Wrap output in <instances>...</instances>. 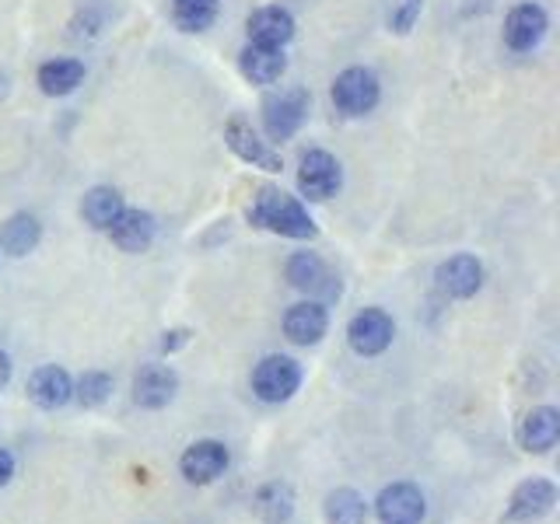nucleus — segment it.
Here are the masks:
<instances>
[{"mask_svg":"<svg viewBox=\"0 0 560 524\" xmlns=\"http://www.w3.org/2000/svg\"><path fill=\"white\" fill-rule=\"evenodd\" d=\"M112 392V378L102 375V370H88L85 378L77 381V399L81 405H102Z\"/></svg>","mask_w":560,"mask_h":524,"instance_id":"bb28decb","label":"nucleus"},{"mask_svg":"<svg viewBox=\"0 0 560 524\" xmlns=\"http://www.w3.org/2000/svg\"><path fill=\"white\" fill-rule=\"evenodd\" d=\"M123 210H126L123 196L117 190H109V185H98V190H92L85 196V203H81V217L98 231H109V224L117 221Z\"/></svg>","mask_w":560,"mask_h":524,"instance_id":"412c9836","label":"nucleus"},{"mask_svg":"<svg viewBox=\"0 0 560 524\" xmlns=\"http://www.w3.org/2000/svg\"><path fill=\"white\" fill-rule=\"evenodd\" d=\"M218 19V0H175V22L183 32H204Z\"/></svg>","mask_w":560,"mask_h":524,"instance_id":"a878e982","label":"nucleus"},{"mask_svg":"<svg viewBox=\"0 0 560 524\" xmlns=\"http://www.w3.org/2000/svg\"><path fill=\"white\" fill-rule=\"evenodd\" d=\"M249 221L284 234V239H316V224H312V217L305 214L302 203L273 190V185H263L259 190L256 207L249 210Z\"/></svg>","mask_w":560,"mask_h":524,"instance_id":"f257e3e1","label":"nucleus"},{"mask_svg":"<svg viewBox=\"0 0 560 524\" xmlns=\"http://www.w3.org/2000/svg\"><path fill=\"white\" fill-rule=\"evenodd\" d=\"M288 280H291V287H299V291L319 294V297H340V280L329 273V266L316 256V252H299V256H291Z\"/></svg>","mask_w":560,"mask_h":524,"instance_id":"6e6552de","label":"nucleus"},{"mask_svg":"<svg viewBox=\"0 0 560 524\" xmlns=\"http://www.w3.org/2000/svg\"><path fill=\"white\" fill-rule=\"evenodd\" d=\"M543 36H547V11H543L539 4H522V8H515L512 14H508L504 42L512 49H519V53L539 46Z\"/></svg>","mask_w":560,"mask_h":524,"instance_id":"ddd939ff","label":"nucleus"},{"mask_svg":"<svg viewBox=\"0 0 560 524\" xmlns=\"http://www.w3.org/2000/svg\"><path fill=\"white\" fill-rule=\"evenodd\" d=\"M8 378H11V361H8V353H0V388L8 385Z\"/></svg>","mask_w":560,"mask_h":524,"instance_id":"7c9ffc66","label":"nucleus"},{"mask_svg":"<svg viewBox=\"0 0 560 524\" xmlns=\"http://www.w3.org/2000/svg\"><path fill=\"white\" fill-rule=\"evenodd\" d=\"M302 385V367L299 361L280 357V353H270L263 357L253 370V392L263 402H288Z\"/></svg>","mask_w":560,"mask_h":524,"instance_id":"f03ea898","label":"nucleus"},{"mask_svg":"<svg viewBox=\"0 0 560 524\" xmlns=\"http://www.w3.org/2000/svg\"><path fill=\"white\" fill-rule=\"evenodd\" d=\"M175 388H179V378H175L172 367L147 364V367H141V375L134 378V402L144 405V410H161V405L172 402Z\"/></svg>","mask_w":560,"mask_h":524,"instance_id":"f8f14e48","label":"nucleus"},{"mask_svg":"<svg viewBox=\"0 0 560 524\" xmlns=\"http://www.w3.org/2000/svg\"><path fill=\"white\" fill-rule=\"evenodd\" d=\"M179 468H183L186 483L207 486V483H214L218 476H224V468H228V448L221 441H196V444L186 448Z\"/></svg>","mask_w":560,"mask_h":524,"instance_id":"9d476101","label":"nucleus"},{"mask_svg":"<svg viewBox=\"0 0 560 524\" xmlns=\"http://www.w3.org/2000/svg\"><path fill=\"white\" fill-rule=\"evenodd\" d=\"M368 507L354 489H337V493L326 497V521L329 524H365Z\"/></svg>","mask_w":560,"mask_h":524,"instance_id":"393cba45","label":"nucleus"},{"mask_svg":"<svg viewBox=\"0 0 560 524\" xmlns=\"http://www.w3.org/2000/svg\"><path fill=\"white\" fill-rule=\"evenodd\" d=\"M375 511L382 524H421L424 521V493L410 483H392L386 486L375 500Z\"/></svg>","mask_w":560,"mask_h":524,"instance_id":"423d86ee","label":"nucleus"},{"mask_svg":"<svg viewBox=\"0 0 560 524\" xmlns=\"http://www.w3.org/2000/svg\"><path fill=\"white\" fill-rule=\"evenodd\" d=\"M421 4H424V0H400V8L392 11V28H397V32L414 28L417 14H421Z\"/></svg>","mask_w":560,"mask_h":524,"instance_id":"cd10ccee","label":"nucleus"},{"mask_svg":"<svg viewBox=\"0 0 560 524\" xmlns=\"http://www.w3.org/2000/svg\"><path fill=\"white\" fill-rule=\"evenodd\" d=\"M438 291L449 297H473L484 283V266L473 256H452L449 263L438 266Z\"/></svg>","mask_w":560,"mask_h":524,"instance_id":"9b49d317","label":"nucleus"},{"mask_svg":"<svg viewBox=\"0 0 560 524\" xmlns=\"http://www.w3.org/2000/svg\"><path fill=\"white\" fill-rule=\"evenodd\" d=\"M294 36V19L280 8H263L249 19V39L256 46H284Z\"/></svg>","mask_w":560,"mask_h":524,"instance_id":"aec40b11","label":"nucleus"},{"mask_svg":"<svg viewBox=\"0 0 560 524\" xmlns=\"http://www.w3.org/2000/svg\"><path fill=\"white\" fill-rule=\"evenodd\" d=\"M39 245V221L32 214H14L11 221L0 228V248L8 256H25Z\"/></svg>","mask_w":560,"mask_h":524,"instance_id":"5701e85b","label":"nucleus"},{"mask_svg":"<svg viewBox=\"0 0 560 524\" xmlns=\"http://www.w3.org/2000/svg\"><path fill=\"white\" fill-rule=\"evenodd\" d=\"M256 511L267 524H284L294 511V493L288 483H270L256 493Z\"/></svg>","mask_w":560,"mask_h":524,"instance_id":"b1692460","label":"nucleus"},{"mask_svg":"<svg viewBox=\"0 0 560 524\" xmlns=\"http://www.w3.org/2000/svg\"><path fill=\"white\" fill-rule=\"evenodd\" d=\"M305 112H308V95L302 88L280 92V95L267 98V106H263V126H267L270 141L294 137L305 123Z\"/></svg>","mask_w":560,"mask_h":524,"instance_id":"7ed1b4c3","label":"nucleus"},{"mask_svg":"<svg viewBox=\"0 0 560 524\" xmlns=\"http://www.w3.org/2000/svg\"><path fill=\"white\" fill-rule=\"evenodd\" d=\"M299 190L308 199H329L340 190V164L333 155L326 150H308L302 158V172H299Z\"/></svg>","mask_w":560,"mask_h":524,"instance_id":"1a4fd4ad","label":"nucleus"},{"mask_svg":"<svg viewBox=\"0 0 560 524\" xmlns=\"http://www.w3.org/2000/svg\"><path fill=\"white\" fill-rule=\"evenodd\" d=\"M224 141H228V147H232L242 161H249L253 168H267V172H280V155H273V150L256 137L253 126L245 123V120H232V123H228Z\"/></svg>","mask_w":560,"mask_h":524,"instance_id":"2eb2a0df","label":"nucleus"},{"mask_svg":"<svg viewBox=\"0 0 560 524\" xmlns=\"http://www.w3.org/2000/svg\"><path fill=\"white\" fill-rule=\"evenodd\" d=\"M333 101L343 115H365L378 106V77L365 66H351L333 84Z\"/></svg>","mask_w":560,"mask_h":524,"instance_id":"20e7f679","label":"nucleus"},{"mask_svg":"<svg viewBox=\"0 0 560 524\" xmlns=\"http://www.w3.org/2000/svg\"><path fill=\"white\" fill-rule=\"evenodd\" d=\"M85 81V63L81 60H49L39 66V88L46 95H71Z\"/></svg>","mask_w":560,"mask_h":524,"instance_id":"4be33fe9","label":"nucleus"},{"mask_svg":"<svg viewBox=\"0 0 560 524\" xmlns=\"http://www.w3.org/2000/svg\"><path fill=\"white\" fill-rule=\"evenodd\" d=\"M109 239L123 252H144L155 239V217L144 210H123L117 221L109 224Z\"/></svg>","mask_w":560,"mask_h":524,"instance_id":"a211bd4d","label":"nucleus"},{"mask_svg":"<svg viewBox=\"0 0 560 524\" xmlns=\"http://www.w3.org/2000/svg\"><path fill=\"white\" fill-rule=\"evenodd\" d=\"M74 395V385H71V375L57 364L49 367H39L36 375L28 378V399L42 405V410H60V405H68Z\"/></svg>","mask_w":560,"mask_h":524,"instance_id":"4468645a","label":"nucleus"},{"mask_svg":"<svg viewBox=\"0 0 560 524\" xmlns=\"http://www.w3.org/2000/svg\"><path fill=\"white\" fill-rule=\"evenodd\" d=\"M326 326H329V318H326V308H322L319 301H302V304H294V308L284 315L288 340L299 343V346L319 343L322 336H326Z\"/></svg>","mask_w":560,"mask_h":524,"instance_id":"dca6fc26","label":"nucleus"},{"mask_svg":"<svg viewBox=\"0 0 560 524\" xmlns=\"http://www.w3.org/2000/svg\"><path fill=\"white\" fill-rule=\"evenodd\" d=\"M392 336H397V326L382 308H365L361 315H354V322L348 329L351 350L361 353V357H378L382 350H389Z\"/></svg>","mask_w":560,"mask_h":524,"instance_id":"39448f33","label":"nucleus"},{"mask_svg":"<svg viewBox=\"0 0 560 524\" xmlns=\"http://www.w3.org/2000/svg\"><path fill=\"white\" fill-rule=\"evenodd\" d=\"M239 66H242V74L249 77L253 84H273L280 74H284L288 60H284V53H280L277 46H256L253 42V46L242 49Z\"/></svg>","mask_w":560,"mask_h":524,"instance_id":"6ab92c4d","label":"nucleus"},{"mask_svg":"<svg viewBox=\"0 0 560 524\" xmlns=\"http://www.w3.org/2000/svg\"><path fill=\"white\" fill-rule=\"evenodd\" d=\"M186 343V329H179V332H165V350H175V346H183Z\"/></svg>","mask_w":560,"mask_h":524,"instance_id":"c756f323","label":"nucleus"},{"mask_svg":"<svg viewBox=\"0 0 560 524\" xmlns=\"http://www.w3.org/2000/svg\"><path fill=\"white\" fill-rule=\"evenodd\" d=\"M11 476H14V459H11L4 448H0V486H8Z\"/></svg>","mask_w":560,"mask_h":524,"instance_id":"c85d7f7f","label":"nucleus"},{"mask_svg":"<svg viewBox=\"0 0 560 524\" xmlns=\"http://www.w3.org/2000/svg\"><path fill=\"white\" fill-rule=\"evenodd\" d=\"M553 503H557V486L550 479H525L512 493V503H508L504 521H512V524L539 521V517H547L553 511Z\"/></svg>","mask_w":560,"mask_h":524,"instance_id":"0eeeda50","label":"nucleus"},{"mask_svg":"<svg viewBox=\"0 0 560 524\" xmlns=\"http://www.w3.org/2000/svg\"><path fill=\"white\" fill-rule=\"evenodd\" d=\"M560 437V413L550 410V405H543V410H533L529 416L522 419L519 427V441L525 451L533 454H547Z\"/></svg>","mask_w":560,"mask_h":524,"instance_id":"f3484780","label":"nucleus"}]
</instances>
